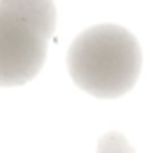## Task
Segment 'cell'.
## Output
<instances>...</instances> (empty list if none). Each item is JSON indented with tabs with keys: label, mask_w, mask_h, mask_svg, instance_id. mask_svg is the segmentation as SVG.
Listing matches in <instances>:
<instances>
[{
	"label": "cell",
	"mask_w": 151,
	"mask_h": 153,
	"mask_svg": "<svg viewBox=\"0 0 151 153\" xmlns=\"http://www.w3.org/2000/svg\"><path fill=\"white\" fill-rule=\"evenodd\" d=\"M67 69L76 87L96 98H120L136 87L142 51L131 31L120 25H96L71 42Z\"/></svg>",
	"instance_id": "1"
},
{
	"label": "cell",
	"mask_w": 151,
	"mask_h": 153,
	"mask_svg": "<svg viewBox=\"0 0 151 153\" xmlns=\"http://www.w3.org/2000/svg\"><path fill=\"white\" fill-rule=\"evenodd\" d=\"M96 153H136V149L129 144V140L124 138L122 133H118V131H109V133H105L100 138Z\"/></svg>",
	"instance_id": "3"
},
{
	"label": "cell",
	"mask_w": 151,
	"mask_h": 153,
	"mask_svg": "<svg viewBox=\"0 0 151 153\" xmlns=\"http://www.w3.org/2000/svg\"><path fill=\"white\" fill-rule=\"evenodd\" d=\"M54 31L0 0V87L27 84L38 76Z\"/></svg>",
	"instance_id": "2"
}]
</instances>
